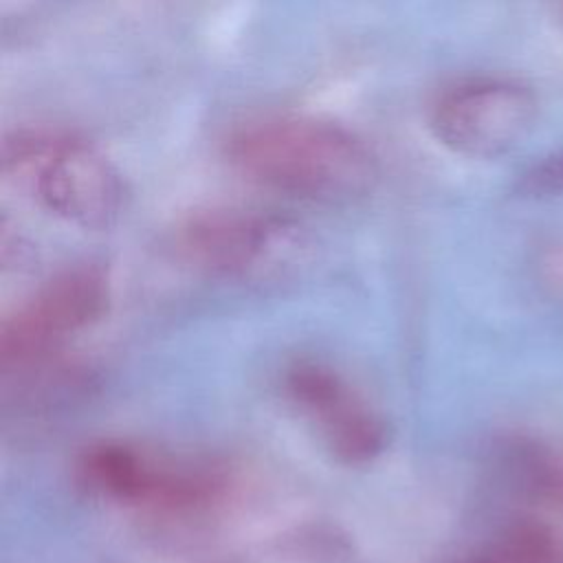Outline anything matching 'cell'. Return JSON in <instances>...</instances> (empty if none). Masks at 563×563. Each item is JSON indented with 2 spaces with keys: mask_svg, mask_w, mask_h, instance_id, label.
I'll return each mask as SVG.
<instances>
[{
  "mask_svg": "<svg viewBox=\"0 0 563 563\" xmlns=\"http://www.w3.org/2000/svg\"><path fill=\"white\" fill-rule=\"evenodd\" d=\"M227 156L249 180L312 202H352L380 176L378 156L365 139L310 114L246 123L229 136Z\"/></svg>",
  "mask_w": 563,
  "mask_h": 563,
  "instance_id": "obj_1",
  "label": "cell"
},
{
  "mask_svg": "<svg viewBox=\"0 0 563 563\" xmlns=\"http://www.w3.org/2000/svg\"><path fill=\"white\" fill-rule=\"evenodd\" d=\"M2 172L44 211L79 229H106L125 207L117 165L90 141L29 130L2 143Z\"/></svg>",
  "mask_w": 563,
  "mask_h": 563,
  "instance_id": "obj_2",
  "label": "cell"
},
{
  "mask_svg": "<svg viewBox=\"0 0 563 563\" xmlns=\"http://www.w3.org/2000/svg\"><path fill=\"white\" fill-rule=\"evenodd\" d=\"M79 477L108 499L158 510L202 508L227 490V473L213 464L172 462L128 442L88 446Z\"/></svg>",
  "mask_w": 563,
  "mask_h": 563,
  "instance_id": "obj_3",
  "label": "cell"
},
{
  "mask_svg": "<svg viewBox=\"0 0 563 563\" xmlns=\"http://www.w3.org/2000/svg\"><path fill=\"white\" fill-rule=\"evenodd\" d=\"M108 303L110 279L99 264L81 262L62 268L2 319V363L46 361L70 336L97 323Z\"/></svg>",
  "mask_w": 563,
  "mask_h": 563,
  "instance_id": "obj_4",
  "label": "cell"
},
{
  "mask_svg": "<svg viewBox=\"0 0 563 563\" xmlns=\"http://www.w3.org/2000/svg\"><path fill=\"white\" fill-rule=\"evenodd\" d=\"M537 95L512 79H471L446 88L431 106L438 143L468 158H497L534 128Z\"/></svg>",
  "mask_w": 563,
  "mask_h": 563,
  "instance_id": "obj_5",
  "label": "cell"
},
{
  "mask_svg": "<svg viewBox=\"0 0 563 563\" xmlns=\"http://www.w3.org/2000/svg\"><path fill=\"white\" fill-rule=\"evenodd\" d=\"M299 227L255 209L211 207L194 211L178 229L180 253L224 277H246L286 262L301 244Z\"/></svg>",
  "mask_w": 563,
  "mask_h": 563,
  "instance_id": "obj_6",
  "label": "cell"
},
{
  "mask_svg": "<svg viewBox=\"0 0 563 563\" xmlns=\"http://www.w3.org/2000/svg\"><path fill=\"white\" fill-rule=\"evenodd\" d=\"M284 394L343 462L374 460L387 444V424L367 398L334 367L297 361L284 372Z\"/></svg>",
  "mask_w": 563,
  "mask_h": 563,
  "instance_id": "obj_7",
  "label": "cell"
},
{
  "mask_svg": "<svg viewBox=\"0 0 563 563\" xmlns=\"http://www.w3.org/2000/svg\"><path fill=\"white\" fill-rule=\"evenodd\" d=\"M473 563H563V556L548 534L517 530Z\"/></svg>",
  "mask_w": 563,
  "mask_h": 563,
  "instance_id": "obj_8",
  "label": "cell"
},
{
  "mask_svg": "<svg viewBox=\"0 0 563 563\" xmlns=\"http://www.w3.org/2000/svg\"><path fill=\"white\" fill-rule=\"evenodd\" d=\"M519 191L523 196H532V198H545V196H554L563 191V154L550 156L537 165H532L521 183H519Z\"/></svg>",
  "mask_w": 563,
  "mask_h": 563,
  "instance_id": "obj_9",
  "label": "cell"
},
{
  "mask_svg": "<svg viewBox=\"0 0 563 563\" xmlns=\"http://www.w3.org/2000/svg\"><path fill=\"white\" fill-rule=\"evenodd\" d=\"M539 486L563 508V446L548 453L539 464Z\"/></svg>",
  "mask_w": 563,
  "mask_h": 563,
  "instance_id": "obj_10",
  "label": "cell"
}]
</instances>
